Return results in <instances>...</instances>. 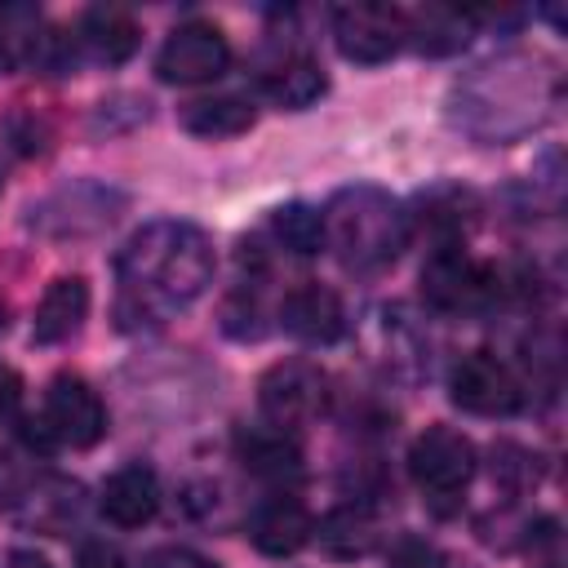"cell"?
Returning a JSON list of instances; mask_svg holds the SVG:
<instances>
[{
	"mask_svg": "<svg viewBox=\"0 0 568 568\" xmlns=\"http://www.w3.org/2000/svg\"><path fill=\"white\" fill-rule=\"evenodd\" d=\"M18 404H22V377L0 359V422H4V417H13V413H18Z\"/></svg>",
	"mask_w": 568,
	"mask_h": 568,
	"instance_id": "d4e9b609",
	"label": "cell"
},
{
	"mask_svg": "<svg viewBox=\"0 0 568 568\" xmlns=\"http://www.w3.org/2000/svg\"><path fill=\"white\" fill-rule=\"evenodd\" d=\"M213 266H217L213 240L195 222L155 217L138 226L115 257L124 311L138 320H169L209 288Z\"/></svg>",
	"mask_w": 568,
	"mask_h": 568,
	"instance_id": "6da1fadb",
	"label": "cell"
},
{
	"mask_svg": "<svg viewBox=\"0 0 568 568\" xmlns=\"http://www.w3.org/2000/svg\"><path fill=\"white\" fill-rule=\"evenodd\" d=\"M36 426H40L36 430L40 448H93L106 435V404L84 377L58 373L44 390Z\"/></svg>",
	"mask_w": 568,
	"mask_h": 568,
	"instance_id": "5b68a950",
	"label": "cell"
},
{
	"mask_svg": "<svg viewBox=\"0 0 568 568\" xmlns=\"http://www.w3.org/2000/svg\"><path fill=\"white\" fill-rule=\"evenodd\" d=\"M448 395L457 408H466L475 417H510L524 404V386H519L515 368L506 359H497L493 351L462 355L448 373Z\"/></svg>",
	"mask_w": 568,
	"mask_h": 568,
	"instance_id": "52a82bcc",
	"label": "cell"
},
{
	"mask_svg": "<svg viewBox=\"0 0 568 568\" xmlns=\"http://www.w3.org/2000/svg\"><path fill=\"white\" fill-rule=\"evenodd\" d=\"M248 537H253V546H257L262 555L288 559V555H297V550L315 537V519H311V510H306L293 493H271L266 501L253 506V515H248Z\"/></svg>",
	"mask_w": 568,
	"mask_h": 568,
	"instance_id": "4fadbf2b",
	"label": "cell"
},
{
	"mask_svg": "<svg viewBox=\"0 0 568 568\" xmlns=\"http://www.w3.org/2000/svg\"><path fill=\"white\" fill-rule=\"evenodd\" d=\"M257 404L266 426L275 430H306L328 413V377L311 359H280L257 382Z\"/></svg>",
	"mask_w": 568,
	"mask_h": 568,
	"instance_id": "8992f818",
	"label": "cell"
},
{
	"mask_svg": "<svg viewBox=\"0 0 568 568\" xmlns=\"http://www.w3.org/2000/svg\"><path fill=\"white\" fill-rule=\"evenodd\" d=\"M75 568H124V559H120V550L106 546V541H84Z\"/></svg>",
	"mask_w": 568,
	"mask_h": 568,
	"instance_id": "cb8c5ba5",
	"label": "cell"
},
{
	"mask_svg": "<svg viewBox=\"0 0 568 568\" xmlns=\"http://www.w3.org/2000/svg\"><path fill=\"white\" fill-rule=\"evenodd\" d=\"M124 195L111 191V186H98V182H80L71 191H58L49 195L40 209H36V226L49 231V235H93L102 226L115 222Z\"/></svg>",
	"mask_w": 568,
	"mask_h": 568,
	"instance_id": "8fae6325",
	"label": "cell"
},
{
	"mask_svg": "<svg viewBox=\"0 0 568 568\" xmlns=\"http://www.w3.org/2000/svg\"><path fill=\"white\" fill-rule=\"evenodd\" d=\"M315 532H320V546H324L328 555H337V559H359V555H368L373 541H377V524H373V515H368L364 506H342V510H333Z\"/></svg>",
	"mask_w": 568,
	"mask_h": 568,
	"instance_id": "44dd1931",
	"label": "cell"
},
{
	"mask_svg": "<svg viewBox=\"0 0 568 568\" xmlns=\"http://www.w3.org/2000/svg\"><path fill=\"white\" fill-rule=\"evenodd\" d=\"M84 315H89V280H84V275H58V280L44 288L40 306H36L31 337H36L40 346H58V342H67V337L80 333Z\"/></svg>",
	"mask_w": 568,
	"mask_h": 568,
	"instance_id": "2e32d148",
	"label": "cell"
},
{
	"mask_svg": "<svg viewBox=\"0 0 568 568\" xmlns=\"http://www.w3.org/2000/svg\"><path fill=\"white\" fill-rule=\"evenodd\" d=\"M408 475L426 497H457L475 479V444L453 426H426L408 448Z\"/></svg>",
	"mask_w": 568,
	"mask_h": 568,
	"instance_id": "ba28073f",
	"label": "cell"
},
{
	"mask_svg": "<svg viewBox=\"0 0 568 568\" xmlns=\"http://www.w3.org/2000/svg\"><path fill=\"white\" fill-rule=\"evenodd\" d=\"M555 71L532 58H493L475 67L453 89V120L457 129L475 133L479 142H510L546 120L555 102Z\"/></svg>",
	"mask_w": 568,
	"mask_h": 568,
	"instance_id": "7a4b0ae2",
	"label": "cell"
},
{
	"mask_svg": "<svg viewBox=\"0 0 568 568\" xmlns=\"http://www.w3.org/2000/svg\"><path fill=\"white\" fill-rule=\"evenodd\" d=\"M142 568H217V564L204 559V555H195V550H186V546H160V550L146 555Z\"/></svg>",
	"mask_w": 568,
	"mask_h": 568,
	"instance_id": "603a6c76",
	"label": "cell"
},
{
	"mask_svg": "<svg viewBox=\"0 0 568 568\" xmlns=\"http://www.w3.org/2000/svg\"><path fill=\"white\" fill-rule=\"evenodd\" d=\"M9 62H18V49H13V40H9L4 27H0V71H4Z\"/></svg>",
	"mask_w": 568,
	"mask_h": 568,
	"instance_id": "4316f807",
	"label": "cell"
},
{
	"mask_svg": "<svg viewBox=\"0 0 568 568\" xmlns=\"http://www.w3.org/2000/svg\"><path fill=\"white\" fill-rule=\"evenodd\" d=\"M178 120H182L186 133L217 142V138H240V133H248L253 120H257V111H253L248 98L213 93V98H195V102H186V106L178 111Z\"/></svg>",
	"mask_w": 568,
	"mask_h": 568,
	"instance_id": "ffe728a7",
	"label": "cell"
},
{
	"mask_svg": "<svg viewBox=\"0 0 568 568\" xmlns=\"http://www.w3.org/2000/svg\"><path fill=\"white\" fill-rule=\"evenodd\" d=\"M479 13L470 9H448V4H426L417 13H404V44H413L426 58H448L475 36Z\"/></svg>",
	"mask_w": 568,
	"mask_h": 568,
	"instance_id": "ac0fdd59",
	"label": "cell"
},
{
	"mask_svg": "<svg viewBox=\"0 0 568 568\" xmlns=\"http://www.w3.org/2000/svg\"><path fill=\"white\" fill-rule=\"evenodd\" d=\"M226 67H231V44H226L222 27H213L204 18L178 22L155 53V71L169 84H209Z\"/></svg>",
	"mask_w": 568,
	"mask_h": 568,
	"instance_id": "9c48e42d",
	"label": "cell"
},
{
	"mask_svg": "<svg viewBox=\"0 0 568 568\" xmlns=\"http://www.w3.org/2000/svg\"><path fill=\"white\" fill-rule=\"evenodd\" d=\"M422 297L444 315H470L501 297V275L466 253L462 240L435 244L422 266Z\"/></svg>",
	"mask_w": 568,
	"mask_h": 568,
	"instance_id": "277c9868",
	"label": "cell"
},
{
	"mask_svg": "<svg viewBox=\"0 0 568 568\" xmlns=\"http://www.w3.org/2000/svg\"><path fill=\"white\" fill-rule=\"evenodd\" d=\"M98 506H102V515L115 528H142V524H151L155 510H160V479H155V470L142 466V462L120 466L115 475H106V484L98 493Z\"/></svg>",
	"mask_w": 568,
	"mask_h": 568,
	"instance_id": "5bb4252c",
	"label": "cell"
},
{
	"mask_svg": "<svg viewBox=\"0 0 568 568\" xmlns=\"http://www.w3.org/2000/svg\"><path fill=\"white\" fill-rule=\"evenodd\" d=\"M138 22L129 9H115V4H98V9H84L80 27H75V44L93 58V62H124L133 49H138Z\"/></svg>",
	"mask_w": 568,
	"mask_h": 568,
	"instance_id": "d6986e66",
	"label": "cell"
},
{
	"mask_svg": "<svg viewBox=\"0 0 568 568\" xmlns=\"http://www.w3.org/2000/svg\"><path fill=\"white\" fill-rule=\"evenodd\" d=\"M320 222H324V244L355 275H377V271L395 266L413 235L408 209L390 191L368 186V182L342 186L324 204Z\"/></svg>",
	"mask_w": 568,
	"mask_h": 568,
	"instance_id": "3957f363",
	"label": "cell"
},
{
	"mask_svg": "<svg viewBox=\"0 0 568 568\" xmlns=\"http://www.w3.org/2000/svg\"><path fill=\"white\" fill-rule=\"evenodd\" d=\"M328 89L324 80V67L311 58V53H284L280 62H271L262 75H257V93L280 106V111H302L311 102H320Z\"/></svg>",
	"mask_w": 568,
	"mask_h": 568,
	"instance_id": "e0dca14e",
	"label": "cell"
},
{
	"mask_svg": "<svg viewBox=\"0 0 568 568\" xmlns=\"http://www.w3.org/2000/svg\"><path fill=\"white\" fill-rule=\"evenodd\" d=\"M235 457L244 462L248 475L284 488V484H297L302 479V453L293 444L288 430H275V426H240L235 430Z\"/></svg>",
	"mask_w": 568,
	"mask_h": 568,
	"instance_id": "9a60e30c",
	"label": "cell"
},
{
	"mask_svg": "<svg viewBox=\"0 0 568 568\" xmlns=\"http://www.w3.org/2000/svg\"><path fill=\"white\" fill-rule=\"evenodd\" d=\"M333 40L346 62L377 67L404 49V9L395 4H342L333 9Z\"/></svg>",
	"mask_w": 568,
	"mask_h": 568,
	"instance_id": "30bf717a",
	"label": "cell"
},
{
	"mask_svg": "<svg viewBox=\"0 0 568 568\" xmlns=\"http://www.w3.org/2000/svg\"><path fill=\"white\" fill-rule=\"evenodd\" d=\"M4 568H49V559H44V555H36V550H13Z\"/></svg>",
	"mask_w": 568,
	"mask_h": 568,
	"instance_id": "484cf974",
	"label": "cell"
},
{
	"mask_svg": "<svg viewBox=\"0 0 568 568\" xmlns=\"http://www.w3.org/2000/svg\"><path fill=\"white\" fill-rule=\"evenodd\" d=\"M280 328L306 346H328L346 333V311H342V297L328 288V284H293L280 302Z\"/></svg>",
	"mask_w": 568,
	"mask_h": 568,
	"instance_id": "7c38bea8",
	"label": "cell"
},
{
	"mask_svg": "<svg viewBox=\"0 0 568 568\" xmlns=\"http://www.w3.org/2000/svg\"><path fill=\"white\" fill-rule=\"evenodd\" d=\"M271 240H275L284 253L315 257L320 244H324L320 209H311V204H280V209L271 213Z\"/></svg>",
	"mask_w": 568,
	"mask_h": 568,
	"instance_id": "7402d4cb",
	"label": "cell"
}]
</instances>
